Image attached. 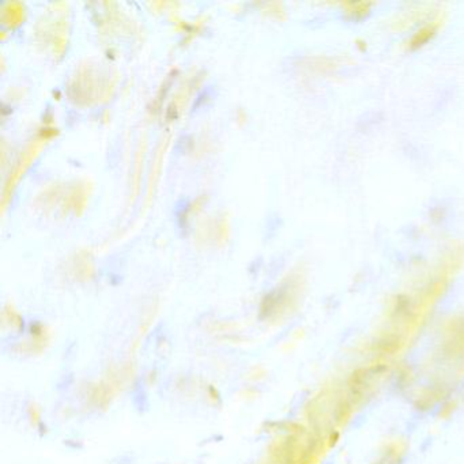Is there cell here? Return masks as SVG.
Here are the masks:
<instances>
[{
  "mask_svg": "<svg viewBox=\"0 0 464 464\" xmlns=\"http://www.w3.org/2000/svg\"><path fill=\"white\" fill-rule=\"evenodd\" d=\"M437 31H439V24H426L423 25L414 36L410 40L409 47L410 50H418V48L423 47L429 40L433 39L436 36Z\"/></svg>",
  "mask_w": 464,
  "mask_h": 464,
  "instance_id": "cell-1",
  "label": "cell"
},
{
  "mask_svg": "<svg viewBox=\"0 0 464 464\" xmlns=\"http://www.w3.org/2000/svg\"><path fill=\"white\" fill-rule=\"evenodd\" d=\"M346 13L352 18H363L371 13V5L368 4H349L346 5Z\"/></svg>",
  "mask_w": 464,
  "mask_h": 464,
  "instance_id": "cell-2",
  "label": "cell"
}]
</instances>
